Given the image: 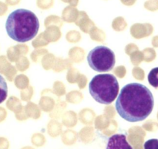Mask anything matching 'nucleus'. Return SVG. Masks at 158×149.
Wrapping results in <instances>:
<instances>
[{
    "label": "nucleus",
    "mask_w": 158,
    "mask_h": 149,
    "mask_svg": "<svg viewBox=\"0 0 158 149\" xmlns=\"http://www.w3.org/2000/svg\"><path fill=\"white\" fill-rule=\"evenodd\" d=\"M154 106V99L151 91L139 83L125 85L116 100L117 112L129 122H139L147 119L152 113Z\"/></svg>",
    "instance_id": "1"
},
{
    "label": "nucleus",
    "mask_w": 158,
    "mask_h": 149,
    "mask_svg": "<svg viewBox=\"0 0 158 149\" xmlns=\"http://www.w3.org/2000/svg\"><path fill=\"white\" fill-rule=\"evenodd\" d=\"M40 22L32 11L19 9L11 12L6 23L8 36L19 43L30 41L38 33Z\"/></svg>",
    "instance_id": "2"
},
{
    "label": "nucleus",
    "mask_w": 158,
    "mask_h": 149,
    "mask_svg": "<svg viewBox=\"0 0 158 149\" xmlns=\"http://www.w3.org/2000/svg\"><path fill=\"white\" fill-rule=\"evenodd\" d=\"M89 91L96 101L107 105L117 98L119 93V83L113 74H98L93 77L89 82Z\"/></svg>",
    "instance_id": "3"
},
{
    "label": "nucleus",
    "mask_w": 158,
    "mask_h": 149,
    "mask_svg": "<svg viewBox=\"0 0 158 149\" xmlns=\"http://www.w3.org/2000/svg\"><path fill=\"white\" fill-rule=\"evenodd\" d=\"M87 62L92 70L97 72H108L115 65V53L107 46H96L88 53Z\"/></svg>",
    "instance_id": "4"
},
{
    "label": "nucleus",
    "mask_w": 158,
    "mask_h": 149,
    "mask_svg": "<svg viewBox=\"0 0 158 149\" xmlns=\"http://www.w3.org/2000/svg\"><path fill=\"white\" fill-rule=\"evenodd\" d=\"M106 149H133L125 134H117L111 136L107 142Z\"/></svg>",
    "instance_id": "5"
},
{
    "label": "nucleus",
    "mask_w": 158,
    "mask_h": 149,
    "mask_svg": "<svg viewBox=\"0 0 158 149\" xmlns=\"http://www.w3.org/2000/svg\"><path fill=\"white\" fill-rule=\"evenodd\" d=\"M8 94V86L6 80L0 75V104L6 100Z\"/></svg>",
    "instance_id": "6"
},
{
    "label": "nucleus",
    "mask_w": 158,
    "mask_h": 149,
    "mask_svg": "<svg viewBox=\"0 0 158 149\" xmlns=\"http://www.w3.org/2000/svg\"><path fill=\"white\" fill-rule=\"evenodd\" d=\"M148 82L154 88H158V67H155L150 71L148 74Z\"/></svg>",
    "instance_id": "7"
},
{
    "label": "nucleus",
    "mask_w": 158,
    "mask_h": 149,
    "mask_svg": "<svg viewBox=\"0 0 158 149\" xmlns=\"http://www.w3.org/2000/svg\"><path fill=\"white\" fill-rule=\"evenodd\" d=\"M143 149H158V139L152 138L147 141L143 145Z\"/></svg>",
    "instance_id": "8"
},
{
    "label": "nucleus",
    "mask_w": 158,
    "mask_h": 149,
    "mask_svg": "<svg viewBox=\"0 0 158 149\" xmlns=\"http://www.w3.org/2000/svg\"><path fill=\"white\" fill-rule=\"evenodd\" d=\"M44 137L40 135V134H37V135H35L32 138V143H33V145H36V146H42V145H44Z\"/></svg>",
    "instance_id": "9"
},
{
    "label": "nucleus",
    "mask_w": 158,
    "mask_h": 149,
    "mask_svg": "<svg viewBox=\"0 0 158 149\" xmlns=\"http://www.w3.org/2000/svg\"><path fill=\"white\" fill-rule=\"evenodd\" d=\"M75 142V136L73 135L72 134H65L63 136V142L66 145H73Z\"/></svg>",
    "instance_id": "10"
},
{
    "label": "nucleus",
    "mask_w": 158,
    "mask_h": 149,
    "mask_svg": "<svg viewBox=\"0 0 158 149\" xmlns=\"http://www.w3.org/2000/svg\"><path fill=\"white\" fill-rule=\"evenodd\" d=\"M134 149H142V147L138 146V145H137V146H136L135 148H134Z\"/></svg>",
    "instance_id": "11"
},
{
    "label": "nucleus",
    "mask_w": 158,
    "mask_h": 149,
    "mask_svg": "<svg viewBox=\"0 0 158 149\" xmlns=\"http://www.w3.org/2000/svg\"><path fill=\"white\" fill-rule=\"evenodd\" d=\"M23 149H32V148H23Z\"/></svg>",
    "instance_id": "12"
}]
</instances>
